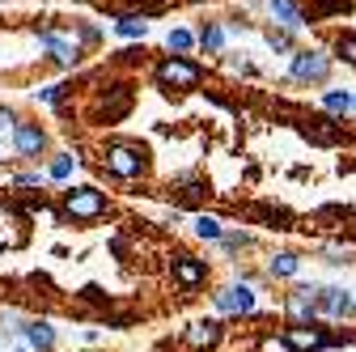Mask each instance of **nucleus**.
<instances>
[{"label": "nucleus", "instance_id": "nucleus-1", "mask_svg": "<svg viewBox=\"0 0 356 352\" xmlns=\"http://www.w3.org/2000/svg\"><path fill=\"white\" fill-rule=\"evenodd\" d=\"M68 212L72 216H81V221H94V216H102L106 212V195L102 191H94V187H76V191H68Z\"/></svg>", "mask_w": 356, "mask_h": 352}, {"label": "nucleus", "instance_id": "nucleus-2", "mask_svg": "<svg viewBox=\"0 0 356 352\" xmlns=\"http://www.w3.org/2000/svg\"><path fill=\"white\" fill-rule=\"evenodd\" d=\"M157 81L161 85H174V90H191V85H200V68L191 60H165L157 68Z\"/></svg>", "mask_w": 356, "mask_h": 352}, {"label": "nucleus", "instance_id": "nucleus-3", "mask_svg": "<svg viewBox=\"0 0 356 352\" xmlns=\"http://www.w3.org/2000/svg\"><path fill=\"white\" fill-rule=\"evenodd\" d=\"M106 166L119 174V179H136V174H145V153L127 149V145H115V149H106Z\"/></svg>", "mask_w": 356, "mask_h": 352}, {"label": "nucleus", "instance_id": "nucleus-4", "mask_svg": "<svg viewBox=\"0 0 356 352\" xmlns=\"http://www.w3.org/2000/svg\"><path fill=\"white\" fill-rule=\"evenodd\" d=\"M216 310H225V314H250L254 310V289L250 285H229L225 293H216Z\"/></svg>", "mask_w": 356, "mask_h": 352}, {"label": "nucleus", "instance_id": "nucleus-5", "mask_svg": "<svg viewBox=\"0 0 356 352\" xmlns=\"http://www.w3.org/2000/svg\"><path fill=\"white\" fill-rule=\"evenodd\" d=\"M327 344H331V339H327L318 327H305V323L284 331V348H289V352H318V348H327Z\"/></svg>", "mask_w": 356, "mask_h": 352}, {"label": "nucleus", "instance_id": "nucleus-6", "mask_svg": "<svg viewBox=\"0 0 356 352\" xmlns=\"http://www.w3.org/2000/svg\"><path fill=\"white\" fill-rule=\"evenodd\" d=\"M204 276H208V272H204V263H200V259H187V255H183V259H174V280L183 285V289L204 285Z\"/></svg>", "mask_w": 356, "mask_h": 352}, {"label": "nucleus", "instance_id": "nucleus-7", "mask_svg": "<svg viewBox=\"0 0 356 352\" xmlns=\"http://www.w3.org/2000/svg\"><path fill=\"white\" fill-rule=\"evenodd\" d=\"M293 77H301V81H318V77H327V60H323L318 51H305V56L293 60Z\"/></svg>", "mask_w": 356, "mask_h": 352}, {"label": "nucleus", "instance_id": "nucleus-8", "mask_svg": "<svg viewBox=\"0 0 356 352\" xmlns=\"http://www.w3.org/2000/svg\"><path fill=\"white\" fill-rule=\"evenodd\" d=\"M183 339H187V348H200L204 352V348H212L220 339V323H195V327H187Z\"/></svg>", "mask_w": 356, "mask_h": 352}, {"label": "nucleus", "instance_id": "nucleus-9", "mask_svg": "<svg viewBox=\"0 0 356 352\" xmlns=\"http://www.w3.org/2000/svg\"><path fill=\"white\" fill-rule=\"evenodd\" d=\"M352 297L343 293V289H323L318 293V310H327V314H343V310H352Z\"/></svg>", "mask_w": 356, "mask_h": 352}, {"label": "nucleus", "instance_id": "nucleus-10", "mask_svg": "<svg viewBox=\"0 0 356 352\" xmlns=\"http://www.w3.org/2000/svg\"><path fill=\"white\" fill-rule=\"evenodd\" d=\"M17 149H22L26 157H34V153L42 149V131H38L34 123H17Z\"/></svg>", "mask_w": 356, "mask_h": 352}, {"label": "nucleus", "instance_id": "nucleus-11", "mask_svg": "<svg viewBox=\"0 0 356 352\" xmlns=\"http://www.w3.org/2000/svg\"><path fill=\"white\" fill-rule=\"evenodd\" d=\"M26 339H30V348H38V352H47V348L56 344V331H51L47 323H30V327H26Z\"/></svg>", "mask_w": 356, "mask_h": 352}, {"label": "nucleus", "instance_id": "nucleus-12", "mask_svg": "<svg viewBox=\"0 0 356 352\" xmlns=\"http://www.w3.org/2000/svg\"><path fill=\"white\" fill-rule=\"evenodd\" d=\"M42 42H47V47L56 51V60H60V64H72V60H76V51L68 47V42H60L56 34H42Z\"/></svg>", "mask_w": 356, "mask_h": 352}, {"label": "nucleus", "instance_id": "nucleus-13", "mask_svg": "<svg viewBox=\"0 0 356 352\" xmlns=\"http://www.w3.org/2000/svg\"><path fill=\"white\" fill-rule=\"evenodd\" d=\"M127 106H131V94H127V90H119V94H115V98H111V102H106L102 111H106V119H119V115H123Z\"/></svg>", "mask_w": 356, "mask_h": 352}, {"label": "nucleus", "instance_id": "nucleus-14", "mask_svg": "<svg viewBox=\"0 0 356 352\" xmlns=\"http://www.w3.org/2000/svg\"><path fill=\"white\" fill-rule=\"evenodd\" d=\"M297 272V259L293 255H276L272 259V276H293Z\"/></svg>", "mask_w": 356, "mask_h": 352}, {"label": "nucleus", "instance_id": "nucleus-15", "mask_svg": "<svg viewBox=\"0 0 356 352\" xmlns=\"http://www.w3.org/2000/svg\"><path fill=\"white\" fill-rule=\"evenodd\" d=\"M272 9H276V13H280L289 26H301V13L293 9V0H272Z\"/></svg>", "mask_w": 356, "mask_h": 352}, {"label": "nucleus", "instance_id": "nucleus-16", "mask_svg": "<svg viewBox=\"0 0 356 352\" xmlns=\"http://www.w3.org/2000/svg\"><path fill=\"white\" fill-rule=\"evenodd\" d=\"M195 234H200V238H220V221H216V216H200V221H195Z\"/></svg>", "mask_w": 356, "mask_h": 352}, {"label": "nucleus", "instance_id": "nucleus-17", "mask_svg": "<svg viewBox=\"0 0 356 352\" xmlns=\"http://www.w3.org/2000/svg\"><path fill=\"white\" fill-rule=\"evenodd\" d=\"M119 34L140 38V34H145V22H140V17H119Z\"/></svg>", "mask_w": 356, "mask_h": 352}, {"label": "nucleus", "instance_id": "nucleus-18", "mask_svg": "<svg viewBox=\"0 0 356 352\" xmlns=\"http://www.w3.org/2000/svg\"><path fill=\"white\" fill-rule=\"evenodd\" d=\"M323 102H327V111H348V106H352V98H348V94H339V90H335V94H327Z\"/></svg>", "mask_w": 356, "mask_h": 352}, {"label": "nucleus", "instance_id": "nucleus-19", "mask_svg": "<svg viewBox=\"0 0 356 352\" xmlns=\"http://www.w3.org/2000/svg\"><path fill=\"white\" fill-rule=\"evenodd\" d=\"M200 42H204V47H208V51H216V47H220V30H216V26H204V34H200Z\"/></svg>", "mask_w": 356, "mask_h": 352}, {"label": "nucleus", "instance_id": "nucleus-20", "mask_svg": "<svg viewBox=\"0 0 356 352\" xmlns=\"http://www.w3.org/2000/svg\"><path fill=\"white\" fill-rule=\"evenodd\" d=\"M170 47H174V51L191 47V34H187V30H174V34H170Z\"/></svg>", "mask_w": 356, "mask_h": 352}, {"label": "nucleus", "instance_id": "nucleus-21", "mask_svg": "<svg viewBox=\"0 0 356 352\" xmlns=\"http://www.w3.org/2000/svg\"><path fill=\"white\" fill-rule=\"evenodd\" d=\"M339 56H348L352 64H356V38L348 34V38H339Z\"/></svg>", "mask_w": 356, "mask_h": 352}, {"label": "nucleus", "instance_id": "nucleus-22", "mask_svg": "<svg viewBox=\"0 0 356 352\" xmlns=\"http://www.w3.org/2000/svg\"><path fill=\"white\" fill-rule=\"evenodd\" d=\"M51 174H56V179H68V174H72V157H60V161L51 166Z\"/></svg>", "mask_w": 356, "mask_h": 352}, {"label": "nucleus", "instance_id": "nucleus-23", "mask_svg": "<svg viewBox=\"0 0 356 352\" xmlns=\"http://www.w3.org/2000/svg\"><path fill=\"white\" fill-rule=\"evenodd\" d=\"M9 127H13V115H9V111H0V136H5Z\"/></svg>", "mask_w": 356, "mask_h": 352}, {"label": "nucleus", "instance_id": "nucleus-24", "mask_svg": "<svg viewBox=\"0 0 356 352\" xmlns=\"http://www.w3.org/2000/svg\"><path fill=\"white\" fill-rule=\"evenodd\" d=\"M153 5H157V0H153Z\"/></svg>", "mask_w": 356, "mask_h": 352}]
</instances>
